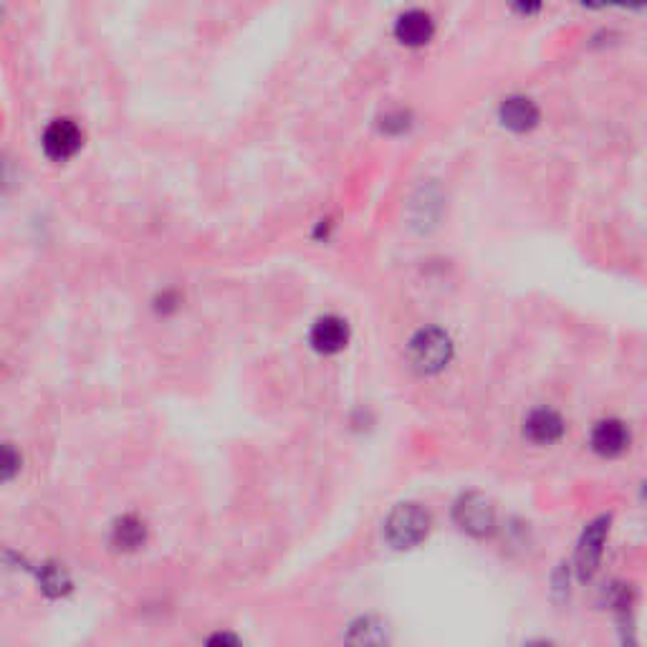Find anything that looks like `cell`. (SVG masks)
Masks as SVG:
<instances>
[{
    "label": "cell",
    "mask_w": 647,
    "mask_h": 647,
    "mask_svg": "<svg viewBox=\"0 0 647 647\" xmlns=\"http://www.w3.org/2000/svg\"><path fill=\"white\" fill-rule=\"evenodd\" d=\"M433 529V516L420 503H397L385 519V541L397 551L415 549Z\"/></svg>",
    "instance_id": "1"
},
{
    "label": "cell",
    "mask_w": 647,
    "mask_h": 647,
    "mask_svg": "<svg viewBox=\"0 0 647 647\" xmlns=\"http://www.w3.org/2000/svg\"><path fill=\"white\" fill-rule=\"evenodd\" d=\"M612 534V514H599L582 529L577 539V549H574V574L582 584L592 582L597 577L602 559H605L607 541Z\"/></svg>",
    "instance_id": "2"
},
{
    "label": "cell",
    "mask_w": 647,
    "mask_h": 647,
    "mask_svg": "<svg viewBox=\"0 0 647 647\" xmlns=\"http://www.w3.org/2000/svg\"><path fill=\"white\" fill-rule=\"evenodd\" d=\"M453 339L438 327H425L412 334L407 342V359L410 367L420 375H440L453 359Z\"/></svg>",
    "instance_id": "3"
},
{
    "label": "cell",
    "mask_w": 647,
    "mask_h": 647,
    "mask_svg": "<svg viewBox=\"0 0 647 647\" xmlns=\"http://www.w3.org/2000/svg\"><path fill=\"white\" fill-rule=\"evenodd\" d=\"M450 516H453V524L473 539H491L498 529L496 506H493L491 498L478 491L460 493L455 498Z\"/></svg>",
    "instance_id": "4"
},
{
    "label": "cell",
    "mask_w": 647,
    "mask_h": 647,
    "mask_svg": "<svg viewBox=\"0 0 647 647\" xmlns=\"http://www.w3.org/2000/svg\"><path fill=\"white\" fill-rule=\"evenodd\" d=\"M607 607H610L612 617L617 625V640L620 647H642L640 637H637V620H635V605H637V589L627 582H612L605 589Z\"/></svg>",
    "instance_id": "5"
},
{
    "label": "cell",
    "mask_w": 647,
    "mask_h": 647,
    "mask_svg": "<svg viewBox=\"0 0 647 647\" xmlns=\"http://www.w3.org/2000/svg\"><path fill=\"white\" fill-rule=\"evenodd\" d=\"M632 448V428L620 418H602L589 430V450L605 460L622 458Z\"/></svg>",
    "instance_id": "6"
},
{
    "label": "cell",
    "mask_w": 647,
    "mask_h": 647,
    "mask_svg": "<svg viewBox=\"0 0 647 647\" xmlns=\"http://www.w3.org/2000/svg\"><path fill=\"white\" fill-rule=\"evenodd\" d=\"M567 435V420L554 407H534L524 420V438L534 445H554Z\"/></svg>",
    "instance_id": "7"
},
{
    "label": "cell",
    "mask_w": 647,
    "mask_h": 647,
    "mask_svg": "<svg viewBox=\"0 0 647 647\" xmlns=\"http://www.w3.org/2000/svg\"><path fill=\"white\" fill-rule=\"evenodd\" d=\"M81 142H84V134H81L79 124L71 122V119H54L43 132V152L51 160H69L79 152Z\"/></svg>",
    "instance_id": "8"
},
{
    "label": "cell",
    "mask_w": 647,
    "mask_h": 647,
    "mask_svg": "<svg viewBox=\"0 0 647 647\" xmlns=\"http://www.w3.org/2000/svg\"><path fill=\"white\" fill-rule=\"evenodd\" d=\"M435 36V18L423 8H410L395 21V38L407 49H423Z\"/></svg>",
    "instance_id": "9"
},
{
    "label": "cell",
    "mask_w": 647,
    "mask_h": 647,
    "mask_svg": "<svg viewBox=\"0 0 647 647\" xmlns=\"http://www.w3.org/2000/svg\"><path fill=\"white\" fill-rule=\"evenodd\" d=\"M541 109L536 107L534 99L524 97V94H514V97H506L498 107V122L506 129L516 134L531 132V129L539 127Z\"/></svg>",
    "instance_id": "10"
},
{
    "label": "cell",
    "mask_w": 647,
    "mask_h": 647,
    "mask_svg": "<svg viewBox=\"0 0 647 647\" xmlns=\"http://www.w3.org/2000/svg\"><path fill=\"white\" fill-rule=\"evenodd\" d=\"M390 642V625L377 615L357 617L344 635V647H390Z\"/></svg>",
    "instance_id": "11"
},
{
    "label": "cell",
    "mask_w": 647,
    "mask_h": 647,
    "mask_svg": "<svg viewBox=\"0 0 647 647\" xmlns=\"http://www.w3.org/2000/svg\"><path fill=\"white\" fill-rule=\"evenodd\" d=\"M349 344V327L342 316H321L311 329V347L321 354H337Z\"/></svg>",
    "instance_id": "12"
},
{
    "label": "cell",
    "mask_w": 647,
    "mask_h": 647,
    "mask_svg": "<svg viewBox=\"0 0 647 647\" xmlns=\"http://www.w3.org/2000/svg\"><path fill=\"white\" fill-rule=\"evenodd\" d=\"M145 539H147L145 521H140L137 516H122L112 529L114 546L122 551L140 549V546L145 544Z\"/></svg>",
    "instance_id": "13"
},
{
    "label": "cell",
    "mask_w": 647,
    "mask_h": 647,
    "mask_svg": "<svg viewBox=\"0 0 647 647\" xmlns=\"http://www.w3.org/2000/svg\"><path fill=\"white\" fill-rule=\"evenodd\" d=\"M38 579H41L43 592L51 594V597H61V594H66L71 589V579L61 564H43L41 572H38Z\"/></svg>",
    "instance_id": "14"
},
{
    "label": "cell",
    "mask_w": 647,
    "mask_h": 647,
    "mask_svg": "<svg viewBox=\"0 0 647 647\" xmlns=\"http://www.w3.org/2000/svg\"><path fill=\"white\" fill-rule=\"evenodd\" d=\"M412 127V114L407 109H392V112L382 114L380 129L385 134H405Z\"/></svg>",
    "instance_id": "15"
},
{
    "label": "cell",
    "mask_w": 647,
    "mask_h": 647,
    "mask_svg": "<svg viewBox=\"0 0 647 647\" xmlns=\"http://www.w3.org/2000/svg\"><path fill=\"white\" fill-rule=\"evenodd\" d=\"M574 569L569 567V564H559V569L554 572V597L557 599H569V574H572Z\"/></svg>",
    "instance_id": "16"
},
{
    "label": "cell",
    "mask_w": 647,
    "mask_h": 647,
    "mask_svg": "<svg viewBox=\"0 0 647 647\" xmlns=\"http://www.w3.org/2000/svg\"><path fill=\"white\" fill-rule=\"evenodd\" d=\"M18 466H21V458L13 453L11 445H6V448H3V481H11L13 473L18 471Z\"/></svg>",
    "instance_id": "17"
},
{
    "label": "cell",
    "mask_w": 647,
    "mask_h": 647,
    "mask_svg": "<svg viewBox=\"0 0 647 647\" xmlns=\"http://www.w3.org/2000/svg\"><path fill=\"white\" fill-rule=\"evenodd\" d=\"M205 647H243V645L233 632H215V635L208 637Z\"/></svg>",
    "instance_id": "18"
},
{
    "label": "cell",
    "mask_w": 647,
    "mask_h": 647,
    "mask_svg": "<svg viewBox=\"0 0 647 647\" xmlns=\"http://www.w3.org/2000/svg\"><path fill=\"white\" fill-rule=\"evenodd\" d=\"M524 647H557V645H554V642H549V640H531V642H526Z\"/></svg>",
    "instance_id": "19"
},
{
    "label": "cell",
    "mask_w": 647,
    "mask_h": 647,
    "mask_svg": "<svg viewBox=\"0 0 647 647\" xmlns=\"http://www.w3.org/2000/svg\"><path fill=\"white\" fill-rule=\"evenodd\" d=\"M516 11H519V13H526V16H529V13H536V11H539V6H519V8H516Z\"/></svg>",
    "instance_id": "20"
},
{
    "label": "cell",
    "mask_w": 647,
    "mask_h": 647,
    "mask_svg": "<svg viewBox=\"0 0 647 647\" xmlns=\"http://www.w3.org/2000/svg\"><path fill=\"white\" fill-rule=\"evenodd\" d=\"M640 498L642 501H647V481L640 483Z\"/></svg>",
    "instance_id": "21"
}]
</instances>
